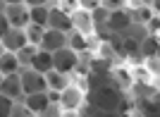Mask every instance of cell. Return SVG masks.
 <instances>
[{"label":"cell","mask_w":160,"mask_h":117,"mask_svg":"<svg viewBox=\"0 0 160 117\" xmlns=\"http://www.w3.org/2000/svg\"><path fill=\"white\" fill-rule=\"evenodd\" d=\"M86 103L93 105V110H103V112H120L122 103H124V96L115 84H105L98 86L91 91V100Z\"/></svg>","instance_id":"obj_1"},{"label":"cell","mask_w":160,"mask_h":117,"mask_svg":"<svg viewBox=\"0 0 160 117\" xmlns=\"http://www.w3.org/2000/svg\"><path fill=\"white\" fill-rule=\"evenodd\" d=\"M58 105L62 108V112H79V110H84V105H86V91H84L77 81H72V84L58 96Z\"/></svg>","instance_id":"obj_2"},{"label":"cell","mask_w":160,"mask_h":117,"mask_svg":"<svg viewBox=\"0 0 160 117\" xmlns=\"http://www.w3.org/2000/svg\"><path fill=\"white\" fill-rule=\"evenodd\" d=\"M129 29H132V12H129L127 7L110 12V17H108V22H105V31H108V33L124 38Z\"/></svg>","instance_id":"obj_3"},{"label":"cell","mask_w":160,"mask_h":117,"mask_svg":"<svg viewBox=\"0 0 160 117\" xmlns=\"http://www.w3.org/2000/svg\"><path fill=\"white\" fill-rule=\"evenodd\" d=\"M19 81H22V93L24 96H33V93H46V74H38L33 72L31 67L27 69H19Z\"/></svg>","instance_id":"obj_4"},{"label":"cell","mask_w":160,"mask_h":117,"mask_svg":"<svg viewBox=\"0 0 160 117\" xmlns=\"http://www.w3.org/2000/svg\"><path fill=\"white\" fill-rule=\"evenodd\" d=\"M5 17L7 24L12 29H27L29 26V7L24 0H10L5 7Z\"/></svg>","instance_id":"obj_5"},{"label":"cell","mask_w":160,"mask_h":117,"mask_svg":"<svg viewBox=\"0 0 160 117\" xmlns=\"http://www.w3.org/2000/svg\"><path fill=\"white\" fill-rule=\"evenodd\" d=\"M81 62V55H77L74 50H69V48H62V50L53 53V69L60 72V74H72V72H77V67H79Z\"/></svg>","instance_id":"obj_6"},{"label":"cell","mask_w":160,"mask_h":117,"mask_svg":"<svg viewBox=\"0 0 160 117\" xmlns=\"http://www.w3.org/2000/svg\"><path fill=\"white\" fill-rule=\"evenodd\" d=\"M24 3L29 7V24L46 29L48 12H50V7H55V3H43V0H24Z\"/></svg>","instance_id":"obj_7"},{"label":"cell","mask_w":160,"mask_h":117,"mask_svg":"<svg viewBox=\"0 0 160 117\" xmlns=\"http://www.w3.org/2000/svg\"><path fill=\"white\" fill-rule=\"evenodd\" d=\"M62 48H67V33L62 31H53V29H46L43 31V38H41V46L38 50H46V53H58L62 50Z\"/></svg>","instance_id":"obj_8"},{"label":"cell","mask_w":160,"mask_h":117,"mask_svg":"<svg viewBox=\"0 0 160 117\" xmlns=\"http://www.w3.org/2000/svg\"><path fill=\"white\" fill-rule=\"evenodd\" d=\"M46 29L62 31V33H69V31H72V19H69V14H65L62 10H58V3H55V7H50V12H48Z\"/></svg>","instance_id":"obj_9"},{"label":"cell","mask_w":160,"mask_h":117,"mask_svg":"<svg viewBox=\"0 0 160 117\" xmlns=\"http://www.w3.org/2000/svg\"><path fill=\"white\" fill-rule=\"evenodd\" d=\"M0 43L5 46V50L7 53H19L24 46H29L27 43V33H24V29H7V33L0 38Z\"/></svg>","instance_id":"obj_10"},{"label":"cell","mask_w":160,"mask_h":117,"mask_svg":"<svg viewBox=\"0 0 160 117\" xmlns=\"http://www.w3.org/2000/svg\"><path fill=\"white\" fill-rule=\"evenodd\" d=\"M0 96L10 98V100H22L24 93H22V81H19V74H10V77H2L0 81Z\"/></svg>","instance_id":"obj_11"},{"label":"cell","mask_w":160,"mask_h":117,"mask_svg":"<svg viewBox=\"0 0 160 117\" xmlns=\"http://www.w3.org/2000/svg\"><path fill=\"white\" fill-rule=\"evenodd\" d=\"M69 19H72V31L81 33V36H91L93 33V22H91V14L84 12V10H74L72 14H69Z\"/></svg>","instance_id":"obj_12"},{"label":"cell","mask_w":160,"mask_h":117,"mask_svg":"<svg viewBox=\"0 0 160 117\" xmlns=\"http://www.w3.org/2000/svg\"><path fill=\"white\" fill-rule=\"evenodd\" d=\"M72 81H74L72 77L60 74V72H55V69H50V72L46 74V86H48V91H50V93H58V96H60V93L65 91Z\"/></svg>","instance_id":"obj_13"},{"label":"cell","mask_w":160,"mask_h":117,"mask_svg":"<svg viewBox=\"0 0 160 117\" xmlns=\"http://www.w3.org/2000/svg\"><path fill=\"white\" fill-rule=\"evenodd\" d=\"M22 103L27 105V108L33 112V115H41V112L46 110L48 105L53 103V100H50V96H48V91H46V93H33V96H24V98H22Z\"/></svg>","instance_id":"obj_14"},{"label":"cell","mask_w":160,"mask_h":117,"mask_svg":"<svg viewBox=\"0 0 160 117\" xmlns=\"http://www.w3.org/2000/svg\"><path fill=\"white\" fill-rule=\"evenodd\" d=\"M31 69L38 72V74H48V72L53 69V55L46 53V50H36V55L31 60Z\"/></svg>","instance_id":"obj_15"},{"label":"cell","mask_w":160,"mask_h":117,"mask_svg":"<svg viewBox=\"0 0 160 117\" xmlns=\"http://www.w3.org/2000/svg\"><path fill=\"white\" fill-rule=\"evenodd\" d=\"M67 48L74 50L77 55L88 53V36H81V33H77V31H69L67 33Z\"/></svg>","instance_id":"obj_16"},{"label":"cell","mask_w":160,"mask_h":117,"mask_svg":"<svg viewBox=\"0 0 160 117\" xmlns=\"http://www.w3.org/2000/svg\"><path fill=\"white\" fill-rule=\"evenodd\" d=\"M139 58L148 60V58H158V36H146L139 43Z\"/></svg>","instance_id":"obj_17"},{"label":"cell","mask_w":160,"mask_h":117,"mask_svg":"<svg viewBox=\"0 0 160 117\" xmlns=\"http://www.w3.org/2000/svg\"><path fill=\"white\" fill-rule=\"evenodd\" d=\"M0 74H2V77L19 74V62H17V55H14V53H5V55L0 58Z\"/></svg>","instance_id":"obj_18"},{"label":"cell","mask_w":160,"mask_h":117,"mask_svg":"<svg viewBox=\"0 0 160 117\" xmlns=\"http://www.w3.org/2000/svg\"><path fill=\"white\" fill-rule=\"evenodd\" d=\"M36 50H38L36 46H24L19 53H14V55H17V62H19V69L31 67V60H33V55H36Z\"/></svg>","instance_id":"obj_19"},{"label":"cell","mask_w":160,"mask_h":117,"mask_svg":"<svg viewBox=\"0 0 160 117\" xmlns=\"http://www.w3.org/2000/svg\"><path fill=\"white\" fill-rule=\"evenodd\" d=\"M43 26H33V24H29L27 29H24V33H27V43L29 46H36L38 48L41 46V38H43Z\"/></svg>","instance_id":"obj_20"},{"label":"cell","mask_w":160,"mask_h":117,"mask_svg":"<svg viewBox=\"0 0 160 117\" xmlns=\"http://www.w3.org/2000/svg\"><path fill=\"white\" fill-rule=\"evenodd\" d=\"M108 17H110V12H108L105 7L98 3V7H96L93 12H91V22H93V29H100V26H105Z\"/></svg>","instance_id":"obj_21"},{"label":"cell","mask_w":160,"mask_h":117,"mask_svg":"<svg viewBox=\"0 0 160 117\" xmlns=\"http://www.w3.org/2000/svg\"><path fill=\"white\" fill-rule=\"evenodd\" d=\"M10 117H36L31 110H29L27 105L22 103V100H17V103L12 105V112H10Z\"/></svg>","instance_id":"obj_22"},{"label":"cell","mask_w":160,"mask_h":117,"mask_svg":"<svg viewBox=\"0 0 160 117\" xmlns=\"http://www.w3.org/2000/svg\"><path fill=\"white\" fill-rule=\"evenodd\" d=\"M160 58H148V60H143V67H146V72L148 74H153V79H158V72H160Z\"/></svg>","instance_id":"obj_23"},{"label":"cell","mask_w":160,"mask_h":117,"mask_svg":"<svg viewBox=\"0 0 160 117\" xmlns=\"http://www.w3.org/2000/svg\"><path fill=\"white\" fill-rule=\"evenodd\" d=\"M60 115H62V108L58 103H50L46 110L41 112V115H36V117H60Z\"/></svg>","instance_id":"obj_24"},{"label":"cell","mask_w":160,"mask_h":117,"mask_svg":"<svg viewBox=\"0 0 160 117\" xmlns=\"http://www.w3.org/2000/svg\"><path fill=\"white\" fill-rule=\"evenodd\" d=\"M12 105H14V100H10V98H5V96H0V117H10Z\"/></svg>","instance_id":"obj_25"},{"label":"cell","mask_w":160,"mask_h":117,"mask_svg":"<svg viewBox=\"0 0 160 117\" xmlns=\"http://www.w3.org/2000/svg\"><path fill=\"white\" fill-rule=\"evenodd\" d=\"M91 117H124L122 112H103V110H93L91 108Z\"/></svg>","instance_id":"obj_26"},{"label":"cell","mask_w":160,"mask_h":117,"mask_svg":"<svg viewBox=\"0 0 160 117\" xmlns=\"http://www.w3.org/2000/svg\"><path fill=\"white\" fill-rule=\"evenodd\" d=\"M7 29H10V24H7V17H5V12H0V38L7 33Z\"/></svg>","instance_id":"obj_27"},{"label":"cell","mask_w":160,"mask_h":117,"mask_svg":"<svg viewBox=\"0 0 160 117\" xmlns=\"http://www.w3.org/2000/svg\"><path fill=\"white\" fill-rule=\"evenodd\" d=\"M60 117H81V115H79V112H62Z\"/></svg>","instance_id":"obj_28"},{"label":"cell","mask_w":160,"mask_h":117,"mask_svg":"<svg viewBox=\"0 0 160 117\" xmlns=\"http://www.w3.org/2000/svg\"><path fill=\"white\" fill-rule=\"evenodd\" d=\"M5 53H7V50H5V46H2V43H0V58H2V55H5Z\"/></svg>","instance_id":"obj_29"},{"label":"cell","mask_w":160,"mask_h":117,"mask_svg":"<svg viewBox=\"0 0 160 117\" xmlns=\"http://www.w3.org/2000/svg\"><path fill=\"white\" fill-rule=\"evenodd\" d=\"M0 81H2V74H0Z\"/></svg>","instance_id":"obj_30"}]
</instances>
